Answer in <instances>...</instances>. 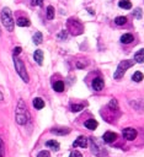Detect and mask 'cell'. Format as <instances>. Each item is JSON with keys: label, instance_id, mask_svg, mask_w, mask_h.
I'll list each match as a JSON object with an SVG mask.
<instances>
[{"label": "cell", "instance_id": "cell-2", "mask_svg": "<svg viewBox=\"0 0 144 157\" xmlns=\"http://www.w3.org/2000/svg\"><path fill=\"white\" fill-rule=\"evenodd\" d=\"M1 22L3 25L5 26V28L8 30L9 32H12L14 31V18H12V12L9 8H4L3 11H1Z\"/></svg>", "mask_w": 144, "mask_h": 157}, {"label": "cell", "instance_id": "cell-30", "mask_svg": "<svg viewBox=\"0 0 144 157\" xmlns=\"http://www.w3.org/2000/svg\"><path fill=\"white\" fill-rule=\"evenodd\" d=\"M69 157H83V155H81L79 151H73Z\"/></svg>", "mask_w": 144, "mask_h": 157}, {"label": "cell", "instance_id": "cell-11", "mask_svg": "<svg viewBox=\"0 0 144 157\" xmlns=\"http://www.w3.org/2000/svg\"><path fill=\"white\" fill-rule=\"evenodd\" d=\"M133 39H134V37L131 35V33H126V35H123V36L121 37V43H123V44H129V43L133 42Z\"/></svg>", "mask_w": 144, "mask_h": 157}, {"label": "cell", "instance_id": "cell-4", "mask_svg": "<svg viewBox=\"0 0 144 157\" xmlns=\"http://www.w3.org/2000/svg\"><path fill=\"white\" fill-rule=\"evenodd\" d=\"M14 63H15V69L16 72L19 74V76L24 80V82H29V74L22 63V60H20L17 57H14Z\"/></svg>", "mask_w": 144, "mask_h": 157}, {"label": "cell", "instance_id": "cell-31", "mask_svg": "<svg viewBox=\"0 0 144 157\" xmlns=\"http://www.w3.org/2000/svg\"><path fill=\"white\" fill-rule=\"evenodd\" d=\"M21 53V48L20 47H16L15 49H14V57H17V54Z\"/></svg>", "mask_w": 144, "mask_h": 157}, {"label": "cell", "instance_id": "cell-23", "mask_svg": "<svg viewBox=\"0 0 144 157\" xmlns=\"http://www.w3.org/2000/svg\"><path fill=\"white\" fill-rule=\"evenodd\" d=\"M52 133L56 134V135H65V134L69 133V129H63V130H62V129H58V130L57 129H53Z\"/></svg>", "mask_w": 144, "mask_h": 157}, {"label": "cell", "instance_id": "cell-17", "mask_svg": "<svg viewBox=\"0 0 144 157\" xmlns=\"http://www.w3.org/2000/svg\"><path fill=\"white\" fill-rule=\"evenodd\" d=\"M46 146H47V147H49V148H52V150H54V151L59 150V144H58L57 141H54V140L47 141V142H46Z\"/></svg>", "mask_w": 144, "mask_h": 157}, {"label": "cell", "instance_id": "cell-19", "mask_svg": "<svg viewBox=\"0 0 144 157\" xmlns=\"http://www.w3.org/2000/svg\"><path fill=\"white\" fill-rule=\"evenodd\" d=\"M16 23L20 27H27V26H30V21L26 17H20L17 21H16Z\"/></svg>", "mask_w": 144, "mask_h": 157}, {"label": "cell", "instance_id": "cell-27", "mask_svg": "<svg viewBox=\"0 0 144 157\" xmlns=\"http://www.w3.org/2000/svg\"><path fill=\"white\" fill-rule=\"evenodd\" d=\"M5 155V148H4V142L0 139V157H4Z\"/></svg>", "mask_w": 144, "mask_h": 157}, {"label": "cell", "instance_id": "cell-5", "mask_svg": "<svg viewBox=\"0 0 144 157\" xmlns=\"http://www.w3.org/2000/svg\"><path fill=\"white\" fill-rule=\"evenodd\" d=\"M67 26H68V31H69L72 35L77 36V35H81L83 33V25H81L79 21L77 20H69L67 22Z\"/></svg>", "mask_w": 144, "mask_h": 157}, {"label": "cell", "instance_id": "cell-15", "mask_svg": "<svg viewBox=\"0 0 144 157\" xmlns=\"http://www.w3.org/2000/svg\"><path fill=\"white\" fill-rule=\"evenodd\" d=\"M134 60L137 63H144V49H140L135 53L134 55Z\"/></svg>", "mask_w": 144, "mask_h": 157}, {"label": "cell", "instance_id": "cell-26", "mask_svg": "<svg viewBox=\"0 0 144 157\" xmlns=\"http://www.w3.org/2000/svg\"><path fill=\"white\" fill-rule=\"evenodd\" d=\"M133 15L137 17V18H142V9H135L134 12H133Z\"/></svg>", "mask_w": 144, "mask_h": 157}, {"label": "cell", "instance_id": "cell-13", "mask_svg": "<svg viewBox=\"0 0 144 157\" xmlns=\"http://www.w3.org/2000/svg\"><path fill=\"white\" fill-rule=\"evenodd\" d=\"M53 90L56 92H63L64 91V82L63 81H57L53 84Z\"/></svg>", "mask_w": 144, "mask_h": 157}, {"label": "cell", "instance_id": "cell-3", "mask_svg": "<svg viewBox=\"0 0 144 157\" xmlns=\"http://www.w3.org/2000/svg\"><path fill=\"white\" fill-rule=\"evenodd\" d=\"M133 65H134V61L133 60H122L121 63L118 64V66H117V70H116L113 77L116 80L122 79L123 75H125V72H126V70L129 69V67H132Z\"/></svg>", "mask_w": 144, "mask_h": 157}, {"label": "cell", "instance_id": "cell-6", "mask_svg": "<svg viewBox=\"0 0 144 157\" xmlns=\"http://www.w3.org/2000/svg\"><path fill=\"white\" fill-rule=\"evenodd\" d=\"M122 135H123V138H125L126 140L132 141V140H134L137 138V131H135V129H133V128H126V129H123Z\"/></svg>", "mask_w": 144, "mask_h": 157}, {"label": "cell", "instance_id": "cell-9", "mask_svg": "<svg viewBox=\"0 0 144 157\" xmlns=\"http://www.w3.org/2000/svg\"><path fill=\"white\" fill-rule=\"evenodd\" d=\"M102 139H104V141L107 142V144H111V142H113L116 139H117V134L112 133V131H107V133L104 134Z\"/></svg>", "mask_w": 144, "mask_h": 157}, {"label": "cell", "instance_id": "cell-12", "mask_svg": "<svg viewBox=\"0 0 144 157\" xmlns=\"http://www.w3.org/2000/svg\"><path fill=\"white\" fill-rule=\"evenodd\" d=\"M87 129H90V130H95L96 128H97V121H96L95 119H87L85 121V124H84Z\"/></svg>", "mask_w": 144, "mask_h": 157}, {"label": "cell", "instance_id": "cell-8", "mask_svg": "<svg viewBox=\"0 0 144 157\" xmlns=\"http://www.w3.org/2000/svg\"><path fill=\"white\" fill-rule=\"evenodd\" d=\"M74 147H86L87 146V139L85 136H79V138L73 142Z\"/></svg>", "mask_w": 144, "mask_h": 157}, {"label": "cell", "instance_id": "cell-28", "mask_svg": "<svg viewBox=\"0 0 144 157\" xmlns=\"http://www.w3.org/2000/svg\"><path fill=\"white\" fill-rule=\"evenodd\" d=\"M68 37V31H62L59 35H58V38L59 39H65Z\"/></svg>", "mask_w": 144, "mask_h": 157}, {"label": "cell", "instance_id": "cell-20", "mask_svg": "<svg viewBox=\"0 0 144 157\" xmlns=\"http://www.w3.org/2000/svg\"><path fill=\"white\" fill-rule=\"evenodd\" d=\"M143 74L140 72V71H135L134 74H133V76H132V80L133 81H135V82H140V81L143 80Z\"/></svg>", "mask_w": 144, "mask_h": 157}, {"label": "cell", "instance_id": "cell-29", "mask_svg": "<svg viewBox=\"0 0 144 157\" xmlns=\"http://www.w3.org/2000/svg\"><path fill=\"white\" fill-rule=\"evenodd\" d=\"M37 157H51V155L48 151H41V152H38Z\"/></svg>", "mask_w": 144, "mask_h": 157}, {"label": "cell", "instance_id": "cell-7", "mask_svg": "<svg viewBox=\"0 0 144 157\" xmlns=\"http://www.w3.org/2000/svg\"><path fill=\"white\" fill-rule=\"evenodd\" d=\"M104 86H105V82L101 77H95L92 80V88L95 91H101L104 88Z\"/></svg>", "mask_w": 144, "mask_h": 157}, {"label": "cell", "instance_id": "cell-21", "mask_svg": "<svg viewBox=\"0 0 144 157\" xmlns=\"http://www.w3.org/2000/svg\"><path fill=\"white\" fill-rule=\"evenodd\" d=\"M126 22H127V17H125V16H118V17H116V18H115V23H116V25H118V26L125 25Z\"/></svg>", "mask_w": 144, "mask_h": 157}, {"label": "cell", "instance_id": "cell-24", "mask_svg": "<svg viewBox=\"0 0 144 157\" xmlns=\"http://www.w3.org/2000/svg\"><path fill=\"white\" fill-rule=\"evenodd\" d=\"M108 107L112 109V111H116V109L118 108V103H117V99H111L110 101V103H108Z\"/></svg>", "mask_w": 144, "mask_h": 157}, {"label": "cell", "instance_id": "cell-18", "mask_svg": "<svg viewBox=\"0 0 144 157\" xmlns=\"http://www.w3.org/2000/svg\"><path fill=\"white\" fill-rule=\"evenodd\" d=\"M118 5H120V8L126 9V10H129L132 8V3L129 1V0H121V1L118 3Z\"/></svg>", "mask_w": 144, "mask_h": 157}, {"label": "cell", "instance_id": "cell-32", "mask_svg": "<svg viewBox=\"0 0 144 157\" xmlns=\"http://www.w3.org/2000/svg\"><path fill=\"white\" fill-rule=\"evenodd\" d=\"M33 4H35V5H38V6H42L43 0H33Z\"/></svg>", "mask_w": 144, "mask_h": 157}, {"label": "cell", "instance_id": "cell-10", "mask_svg": "<svg viewBox=\"0 0 144 157\" xmlns=\"http://www.w3.org/2000/svg\"><path fill=\"white\" fill-rule=\"evenodd\" d=\"M33 58H35V60H36V63L38 64V65H42L43 64V52L42 50H36L35 52V54H33Z\"/></svg>", "mask_w": 144, "mask_h": 157}, {"label": "cell", "instance_id": "cell-16", "mask_svg": "<svg viewBox=\"0 0 144 157\" xmlns=\"http://www.w3.org/2000/svg\"><path fill=\"white\" fill-rule=\"evenodd\" d=\"M43 42V36L41 32H36L35 35H33V43L35 44H41Z\"/></svg>", "mask_w": 144, "mask_h": 157}, {"label": "cell", "instance_id": "cell-25", "mask_svg": "<svg viewBox=\"0 0 144 157\" xmlns=\"http://www.w3.org/2000/svg\"><path fill=\"white\" fill-rule=\"evenodd\" d=\"M84 107H85L84 104H73V106H72V111H73V112H80Z\"/></svg>", "mask_w": 144, "mask_h": 157}, {"label": "cell", "instance_id": "cell-1", "mask_svg": "<svg viewBox=\"0 0 144 157\" xmlns=\"http://www.w3.org/2000/svg\"><path fill=\"white\" fill-rule=\"evenodd\" d=\"M27 119H29V114H27L26 104L22 99H20L16 107V123L20 125H24L27 123Z\"/></svg>", "mask_w": 144, "mask_h": 157}, {"label": "cell", "instance_id": "cell-33", "mask_svg": "<svg viewBox=\"0 0 144 157\" xmlns=\"http://www.w3.org/2000/svg\"><path fill=\"white\" fill-rule=\"evenodd\" d=\"M0 35H1V31H0Z\"/></svg>", "mask_w": 144, "mask_h": 157}, {"label": "cell", "instance_id": "cell-14", "mask_svg": "<svg viewBox=\"0 0 144 157\" xmlns=\"http://www.w3.org/2000/svg\"><path fill=\"white\" fill-rule=\"evenodd\" d=\"M32 103H33V107H35L36 109H42L44 107V101L42 98H38V97L33 99Z\"/></svg>", "mask_w": 144, "mask_h": 157}, {"label": "cell", "instance_id": "cell-22", "mask_svg": "<svg viewBox=\"0 0 144 157\" xmlns=\"http://www.w3.org/2000/svg\"><path fill=\"white\" fill-rule=\"evenodd\" d=\"M47 17H48V20L54 18V8L53 6H48L47 8Z\"/></svg>", "mask_w": 144, "mask_h": 157}]
</instances>
